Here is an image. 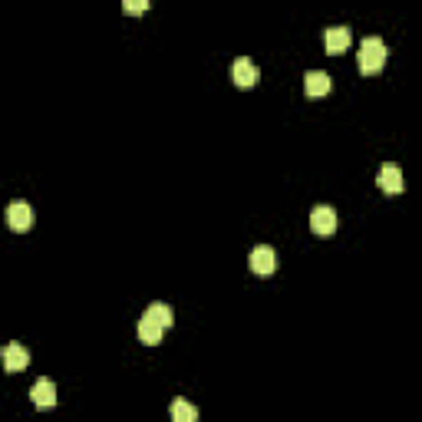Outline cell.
Listing matches in <instances>:
<instances>
[{
    "mask_svg": "<svg viewBox=\"0 0 422 422\" xmlns=\"http://www.w3.org/2000/svg\"><path fill=\"white\" fill-rule=\"evenodd\" d=\"M146 317H152V320H159L165 330L175 323V317H172V307L169 303H149V311H146Z\"/></svg>",
    "mask_w": 422,
    "mask_h": 422,
    "instance_id": "4fadbf2b",
    "label": "cell"
},
{
    "mask_svg": "<svg viewBox=\"0 0 422 422\" xmlns=\"http://www.w3.org/2000/svg\"><path fill=\"white\" fill-rule=\"evenodd\" d=\"M136 333H139V340H142V343L156 346V343H162L165 327L159 323V320H152V317H142V320H139V327H136Z\"/></svg>",
    "mask_w": 422,
    "mask_h": 422,
    "instance_id": "8fae6325",
    "label": "cell"
},
{
    "mask_svg": "<svg viewBox=\"0 0 422 422\" xmlns=\"http://www.w3.org/2000/svg\"><path fill=\"white\" fill-rule=\"evenodd\" d=\"M251 271H254V274H274L277 271V254H274V248H267V244H258V248L251 251Z\"/></svg>",
    "mask_w": 422,
    "mask_h": 422,
    "instance_id": "3957f363",
    "label": "cell"
},
{
    "mask_svg": "<svg viewBox=\"0 0 422 422\" xmlns=\"http://www.w3.org/2000/svg\"><path fill=\"white\" fill-rule=\"evenodd\" d=\"M7 224L14 231H30V224H34V208L26 205V201H14L7 208Z\"/></svg>",
    "mask_w": 422,
    "mask_h": 422,
    "instance_id": "52a82bcc",
    "label": "cell"
},
{
    "mask_svg": "<svg viewBox=\"0 0 422 422\" xmlns=\"http://www.w3.org/2000/svg\"><path fill=\"white\" fill-rule=\"evenodd\" d=\"M350 26H327V34H323V46H327V53H346L350 50Z\"/></svg>",
    "mask_w": 422,
    "mask_h": 422,
    "instance_id": "ba28073f",
    "label": "cell"
},
{
    "mask_svg": "<svg viewBox=\"0 0 422 422\" xmlns=\"http://www.w3.org/2000/svg\"><path fill=\"white\" fill-rule=\"evenodd\" d=\"M231 79H234V83H238L241 89H251V86H254V83L261 79L258 63L248 60V56H238V60H234V66H231Z\"/></svg>",
    "mask_w": 422,
    "mask_h": 422,
    "instance_id": "7a4b0ae2",
    "label": "cell"
},
{
    "mask_svg": "<svg viewBox=\"0 0 422 422\" xmlns=\"http://www.w3.org/2000/svg\"><path fill=\"white\" fill-rule=\"evenodd\" d=\"M172 422H199V409L185 399H175L172 403Z\"/></svg>",
    "mask_w": 422,
    "mask_h": 422,
    "instance_id": "7c38bea8",
    "label": "cell"
},
{
    "mask_svg": "<svg viewBox=\"0 0 422 422\" xmlns=\"http://www.w3.org/2000/svg\"><path fill=\"white\" fill-rule=\"evenodd\" d=\"M376 185L383 191H386V195H399V191L406 189L403 185V172H399V165H383V169H379V175H376Z\"/></svg>",
    "mask_w": 422,
    "mask_h": 422,
    "instance_id": "8992f818",
    "label": "cell"
},
{
    "mask_svg": "<svg viewBox=\"0 0 422 422\" xmlns=\"http://www.w3.org/2000/svg\"><path fill=\"white\" fill-rule=\"evenodd\" d=\"M30 399H34L36 409H50V406H56V386H53V379H36L34 389H30Z\"/></svg>",
    "mask_w": 422,
    "mask_h": 422,
    "instance_id": "9c48e42d",
    "label": "cell"
},
{
    "mask_svg": "<svg viewBox=\"0 0 422 422\" xmlns=\"http://www.w3.org/2000/svg\"><path fill=\"white\" fill-rule=\"evenodd\" d=\"M122 10H126V14H142V10H149V4L146 0H126Z\"/></svg>",
    "mask_w": 422,
    "mask_h": 422,
    "instance_id": "5bb4252c",
    "label": "cell"
},
{
    "mask_svg": "<svg viewBox=\"0 0 422 422\" xmlns=\"http://www.w3.org/2000/svg\"><path fill=\"white\" fill-rule=\"evenodd\" d=\"M356 63H360L363 76H376L379 69L386 66V44L379 36H366L360 44V53H356Z\"/></svg>",
    "mask_w": 422,
    "mask_h": 422,
    "instance_id": "6da1fadb",
    "label": "cell"
},
{
    "mask_svg": "<svg viewBox=\"0 0 422 422\" xmlns=\"http://www.w3.org/2000/svg\"><path fill=\"white\" fill-rule=\"evenodd\" d=\"M303 93L311 96V99H317V96H327L330 93V76L323 73V69H311V73L303 76Z\"/></svg>",
    "mask_w": 422,
    "mask_h": 422,
    "instance_id": "30bf717a",
    "label": "cell"
},
{
    "mask_svg": "<svg viewBox=\"0 0 422 422\" xmlns=\"http://www.w3.org/2000/svg\"><path fill=\"white\" fill-rule=\"evenodd\" d=\"M311 228H313V234H320V238L333 234L336 231V211L330 205H317L311 211Z\"/></svg>",
    "mask_w": 422,
    "mask_h": 422,
    "instance_id": "277c9868",
    "label": "cell"
},
{
    "mask_svg": "<svg viewBox=\"0 0 422 422\" xmlns=\"http://www.w3.org/2000/svg\"><path fill=\"white\" fill-rule=\"evenodd\" d=\"M30 366V350L24 343H7L4 346V370L7 373H20Z\"/></svg>",
    "mask_w": 422,
    "mask_h": 422,
    "instance_id": "5b68a950",
    "label": "cell"
}]
</instances>
